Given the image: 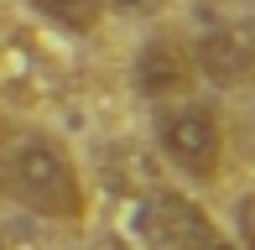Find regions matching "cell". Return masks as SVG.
Listing matches in <instances>:
<instances>
[{
	"instance_id": "1",
	"label": "cell",
	"mask_w": 255,
	"mask_h": 250,
	"mask_svg": "<svg viewBox=\"0 0 255 250\" xmlns=\"http://www.w3.org/2000/svg\"><path fill=\"white\" fill-rule=\"evenodd\" d=\"M5 183L31 214H42V219L78 224L84 209H89L78 162L68 156L63 141H52V135H42V130H26V135H16V141L5 146Z\"/></svg>"
},
{
	"instance_id": "2",
	"label": "cell",
	"mask_w": 255,
	"mask_h": 250,
	"mask_svg": "<svg viewBox=\"0 0 255 250\" xmlns=\"http://www.w3.org/2000/svg\"><path fill=\"white\" fill-rule=\"evenodd\" d=\"M156 146L182 177L214 183L224 167V120L208 99H167L156 115Z\"/></svg>"
},
{
	"instance_id": "3",
	"label": "cell",
	"mask_w": 255,
	"mask_h": 250,
	"mask_svg": "<svg viewBox=\"0 0 255 250\" xmlns=\"http://www.w3.org/2000/svg\"><path fill=\"white\" fill-rule=\"evenodd\" d=\"M130 230H135V240L146 250H208L219 240V224L193 198H182L172 188H156V193H146L135 203Z\"/></svg>"
},
{
	"instance_id": "4",
	"label": "cell",
	"mask_w": 255,
	"mask_h": 250,
	"mask_svg": "<svg viewBox=\"0 0 255 250\" xmlns=\"http://www.w3.org/2000/svg\"><path fill=\"white\" fill-rule=\"evenodd\" d=\"M130 84H135V94H146V99H188L193 94V84H198V68H193V47L188 42H177V37H151V42H141V52H135V63H130Z\"/></svg>"
},
{
	"instance_id": "5",
	"label": "cell",
	"mask_w": 255,
	"mask_h": 250,
	"mask_svg": "<svg viewBox=\"0 0 255 250\" xmlns=\"http://www.w3.org/2000/svg\"><path fill=\"white\" fill-rule=\"evenodd\" d=\"M193 68L208 73L214 84H240V78H250V68H255V42H250V31H240V26L208 31L198 47H193Z\"/></svg>"
},
{
	"instance_id": "6",
	"label": "cell",
	"mask_w": 255,
	"mask_h": 250,
	"mask_svg": "<svg viewBox=\"0 0 255 250\" xmlns=\"http://www.w3.org/2000/svg\"><path fill=\"white\" fill-rule=\"evenodd\" d=\"M31 5H37L52 26L73 31V37H89L104 21V5H110V0H31Z\"/></svg>"
},
{
	"instance_id": "7",
	"label": "cell",
	"mask_w": 255,
	"mask_h": 250,
	"mask_svg": "<svg viewBox=\"0 0 255 250\" xmlns=\"http://www.w3.org/2000/svg\"><path fill=\"white\" fill-rule=\"evenodd\" d=\"M240 235H245V250H255V198L240 203Z\"/></svg>"
},
{
	"instance_id": "8",
	"label": "cell",
	"mask_w": 255,
	"mask_h": 250,
	"mask_svg": "<svg viewBox=\"0 0 255 250\" xmlns=\"http://www.w3.org/2000/svg\"><path fill=\"white\" fill-rule=\"evenodd\" d=\"M208 250H235V245H229V240H224V235H219V240H214V245H208Z\"/></svg>"
}]
</instances>
